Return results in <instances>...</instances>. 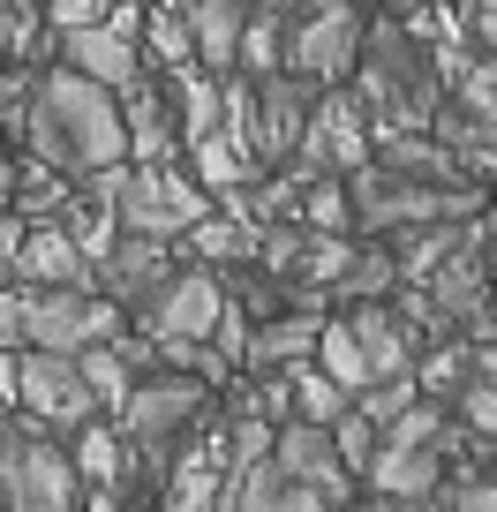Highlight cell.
I'll list each match as a JSON object with an SVG mask.
<instances>
[{"mask_svg":"<svg viewBox=\"0 0 497 512\" xmlns=\"http://www.w3.org/2000/svg\"><path fill=\"white\" fill-rule=\"evenodd\" d=\"M23 128H31V151H38V159L68 166V174H98V166H121V159H129L121 91L91 83L83 68H68V61L38 76Z\"/></svg>","mask_w":497,"mask_h":512,"instance_id":"1","label":"cell"},{"mask_svg":"<svg viewBox=\"0 0 497 512\" xmlns=\"http://www.w3.org/2000/svg\"><path fill=\"white\" fill-rule=\"evenodd\" d=\"M354 83H362V106L377 128H430L437 121V61L400 23H369Z\"/></svg>","mask_w":497,"mask_h":512,"instance_id":"2","label":"cell"},{"mask_svg":"<svg viewBox=\"0 0 497 512\" xmlns=\"http://www.w3.org/2000/svg\"><path fill=\"white\" fill-rule=\"evenodd\" d=\"M211 415V377L204 369H159V377H136L129 400H121V430H129V452L144 467V482L166 475L174 445Z\"/></svg>","mask_w":497,"mask_h":512,"instance_id":"3","label":"cell"},{"mask_svg":"<svg viewBox=\"0 0 497 512\" xmlns=\"http://www.w3.org/2000/svg\"><path fill=\"white\" fill-rule=\"evenodd\" d=\"M0 505L16 512H68L83 505V475H76V452L53 445V430L16 407L0 422Z\"/></svg>","mask_w":497,"mask_h":512,"instance_id":"4","label":"cell"},{"mask_svg":"<svg viewBox=\"0 0 497 512\" xmlns=\"http://www.w3.org/2000/svg\"><path fill=\"white\" fill-rule=\"evenodd\" d=\"M211 211V189L174 166H113V219L129 226V234H189L196 219Z\"/></svg>","mask_w":497,"mask_h":512,"instance_id":"5","label":"cell"},{"mask_svg":"<svg viewBox=\"0 0 497 512\" xmlns=\"http://www.w3.org/2000/svg\"><path fill=\"white\" fill-rule=\"evenodd\" d=\"M362 38H369V23L354 0H302L287 23V68L309 76L317 91L324 83H347L354 61H362Z\"/></svg>","mask_w":497,"mask_h":512,"instance_id":"6","label":"cell"},{"mask_svg":"<svg viewBox=\"0 0 497 512\" xmlns=\"http://www.w3.org/2000/svg\"><path fill=\"white\" fill-rule=\"evenodd\" d=\"M369 144H377V121H369L362 91L324 83L317 106H309L302 144H294V166H309V174H354V166L369 159Z\"/></svg>","mask_w":497,"mask_h":512,"instance_id":"7","label":"cell"},{"mask_svg":"<svg viewBox=\"0 0 497 512\" xmlns=\"http://www.w3.org/2000/svg\"><path fill=\"white\" fill-rule=\"evenodd\" d=\"M23 324L31 339L23 347H91V339H113L121 332V302L113 294H91V287H23Z\"/></svg>","mask_w":497,"mask_h":512,"instance_id":"8","label":"cell"},{"mask_svg":"<svg viewBox=\"0 0 497 512\" xmlns=\"http://www.w3.org/2000/svg\"><path fill=\"white\" fill-rule=\"evenodd\" d=\"M16 407H31L46 430H76L98 415V392L83 384V362L61 347H31L16 354Z\"/></svg>","mask_w":497,"mask_h":512,"instance_id":"9","label":"cell"},{"mask_svg":"<svg viewBox=\"0 0 497 512\" xmlns=\"http://www.w3.org/2000/svg\"><path fill=\"white\" fill-rule=\"evenodd\" d=\"M226 317V279L211 264H189V272H166V287L151 302H136V324L151 339H211Z\"/></svg>","mask_w":497,"mask_h":512,"instance_id":"10","label":"cell"},{"mask_svg":"<svg viewBox=\"0 0 497 512\" xmlns=\"http://www.w3.org/2000/svg\"><path fill=\"white\" fill-rule=\"evenodd\" d=\"M257 98H249V121H241V144L257 159H287L309 128V106H317V83L294 76V68H272V76H249Z\"/></svg>","mask_w":497,"mask_h":512,"instance_id":"11","label":"cell"},{"mask_svg":"<svg viewBox=\"0 0 497 512\" xmlns=\"http://www.w3.org/2000/svg\"><path fill=\"white\" fill-rule=\"evenodd\" d=\"M272 460L287 467V482H309V490H317L324 505H347V497H354V467L339 460L332 422L287 415V422H279V437H272Z\"/></svg>","mask_w":497,"mask_h":512,"instance_id":"12","label":"cell"},{"mask_svg":"<svg viewBox=\"0 0 497 512\" xmlns=\"http://www.w3.org/2000/svg\"><path fill=\"white\" fill-rule=\"evenodd\" d=\"M369 497L377 505H437V482H445V460H437V445H400V437H385L377 445V460L362 467Z\"/></svg>","mask_w":497,"mask_h":512,"instance_id":"13","label":"cell"},{"mask_svg":"<svg viewBox=\"0 0 497 512\" xmlns=\"http://www.w3.org/2000/svg\"><path fill=\"white\" fill-rule=\"evenodd\" d=\"M8 256H16L23 287H83V279H91V256L76 249L68 219H23V234H16Z\"/></svg>","mask_w":497,"mask_h":512,"instance_id":"14","label":"cell"},{"mask_svg":"<svg viewBox=\"0 0 497 512\" xmlns=\"http://www.w3.org/2000/svg\"><path fill=\"white\" fill-rule=\"evenodd\" d=\"M61 61L83 68L91 83H106V91H129L136 76H144V53H136V31L129 23H83V31H61Z\"/></svg>","mask_w":497,"mask_h":512,"instance_id":"15","label":"cell"},{"mask_svg":"<svg viewBox=\"0 0 497 512\" xmlns=\"http://www.w3.org/2000/svg\"><path fill=\"white\" fill-rule=\"evenodd\" d=\"M166 272H174V264H166V241L159 234H129V226H121V241L98 256V279H106V294L121 309L151 302V294L166 287Z\"/></svg>","mask_w":497,"mask_h":512,"instance_id":"16","label":"cell"},{"mask_svg":"<svg viewBox=\"0 0 497 512\" xmlns=\"http://www.w3.org/2000/svg\"><path fill=\"white\" fill-rule=\"evenodd\" d=\"M121 121H129V159L136 166H174L181 151V128H174V106H166V91H151L144 76L121 91Z\"/></svg>","mask_w":497,"mask_h":512,"instance_id":"17","label":"cell"},{"mask_svg":"<svg viewBox=\"0 0 497 512\" xmlns=\"http://www.w3.org/2000/svg\"><path fill=\"white\" fill-rule=\"evenodd\" d=\"M181 16H189V38H196V61L211 76L241 61V23H249V0H181Z\"/></svg>","mask_w":497,"mask_h":512,"instance_id":"18","label":"cell"},{"mask_svg":"<svg viewBox=\"0 0 497 512\" xmlns=\"http://www.w3.org/2000/svg\"><path fill=\"white\" fill-rule=\"evenodd\" d=\"M354 339H362V354H369V369L377 377H400V369H415V339H407V317L400 309H385V302H354Z\"/></svg>","mask_w":497,"mask_h":512,"instance_id":"19","label":"cell"},{"mask_svg":"<svg viewBox=\"0 0 497 512\" xmlns=\"http://www.w3.org/2000/svg\"><path fill=\"white\" fill-rule=\"evenodd\" d=\"M189 159H196V181H204L211 196H241L249 189V144H241L234 128H204V136H189Z\"/></svg>","mask_w":497,"mask_h":512,"instance_id":"20","label":"cell"},{"mask_svg":"<svg viewBox=\"0 0 497 512\" xmlns=\"http://www.w3.org/2000/svg\"><path fill=\"white\" fill-rule=\"evenodd\" d=\"M76 362H83V384L98 392V407L121 415V400H129V384H136V362L121 354V339H91V347H76Z\"/></svg>","mask_w":497,"mask_h":512,"instance_id":"21","label":"cell"},{"mask_svg":"<svg viewBox=\"0 0 497 512\" xmlns=\"http://www.w3.org/2000/svg\"><path fill=\"white\" fill-rule=\"evenodd\" d=\"M287 400H294V415H309V422H339L354 407V392L332 377V369L302 362V369H287Z\"/></svg>","mask_w":497,"mask_h":512,"instance_id":"22","label":"cell"},{"mask_svg":"<svg viewBox=\"0 0 497 512\" xmlns=\"http://www.w3.org/2000/svg\"><path fill=\"white\" fill-rule=\"evenodd\" d=\"M16 211H23V219H61V211H68V166L31 159L16 174Z\"/></svg>","mask_w":497,"mask_h":512,"instance_id":"23","label":"cell"},{"mask_svg":"<svg viewBox=\"0 0 497 512\" xmlns=\"http://www.w3.org/2000/svg\"><path fill=\"white\" fill-rule=\"evenodd\" d=\"M317 369H332L339 384H347V392H362L369 377H377V369H369V354H362V339H354V324L339 317V324H324L317 332Z\"/></svg>","mask_w":497,"mask_h":512,"instance_id":"24","label":"cell"},{"mask_svg":"<svg viewBox=\"0 0 497 512\" xmlns=\"http://www.w3.org/2000/svg\"><path fill=\"white\" fill-rule=\"evenodd\" d=\"M144 46L159 68H189L196 61V38H189V16H181V0H166V8H151L144 16Z\"/></svg>","mask_w":497,"mask_h":512,"instance_id":"25","label":"cell"},{"mask_svg":"<svg viewBox=\"0 0 497 512\" xmlns=\"http://www.w3.org/2000/svg\"><path fill=\"white\" fill-rule=\"evenodd\" d=\"M241 68H249V76H272V68H287V38H279V8H257V16L241 23Z\"/></svg>","mask_w":497,"mask_h":512,"instance_id":"26","label":"cell"},{"mask_svg":"<svg viewBox=\"0 0 497 512\" xmlns=\"http://www.w3.org/2000/svg\"><path fill=\"white\" fill-rule=\"evenodd\" d=\"M392 279H400V256H385V249H354V264L339 272V302H369V294H385Z\"/></svg>","mask_w":497,"mask_h":512,"instance_id":"27","label":"cell"},{"mask_svg":"<svg viewBox=\"0 0 497 512\" xmlns=\"http://www.w3.org/2000/svg\"><path fill=\"white\" fill-rule=\"evenodd\" d=\"M302 219L317 226V234H347V226H354V196L339 189L332 174H309V189H302Z\"/></svg>","mask_w":497,"mask_h":512,"instance_id":"28","label":"cell"},{"mask_svg":"<svg viewBox=\"0 0 497 512\" xmlns=\"http://www.w3.org/2000/svg\"><path fill=\"white\" fill-rule=\"evenodd\" d=\"M452 415H460L467 437H497V377H490V369L467 377L460 392H452Z\"/></svg>","mask_w":497,"mask_h":512,"instance_id":"29","label":"cell"},{"mask_svg":"<svg viewBox=\"0 0 497 512\" xmlns=\"http://www.w3.org/2000/svg\"><path fill=\"white\" fill-rule=\"evenodd\" d=\"M332 445H339V460H347L354 475H362V467L377 460V445H385V430H377V422H369L362 407H347V415L332 422Z\"/></svg>","mask_w":497,"mask_h":512,"instance_id":"30","label":"cell"},{"mask_svg":"<svg viewBox=\"0 0 497 512\" xmlns=\"http://www.w3.org/2000/svg\"><path fill=\"white\" fill-rule=\"evenodd\" d=\"M415 384H422V392H460V384H467V347L422 354V362H415Z\"/></svg>","mask_w":497,"mask_h":512,"instance_id":"31","label":"cell"},{"mask_svg":"<svg viewBox=\"0 0 497 512\" xmlns=\"http://www.w3.org/2000/svg\"><path fill=\"white\" fill-rule=\"evenodd\" d=\"M437 505H452V512H497V482H437Z\"/></svg>","mask_w":497,"mask_h":512,"instance_id":"32","label":"cell"},{"mask_svg":"<svg viewBox=\"0 0 497 512\" xmlns=\"http://www.w3.org/2000/svg\"><path fill=\"white\" fill-rule=\"evenodd\" d=\"M46 16H53V31H83V23L113 16V0H46Z\"/></svg>","mask_w":497,"mask_h":512,"instance_id":"33","label":"cell"},{"mask_svg":"<svg viewBox=\"0 0 497 512\" xmlns=\"http://www.w3.org/2000/svg\"><path fill=\"white\" fill-rule=\"evenodd\" d=\"M31 324H23V287H0V347H23Z\"/></svg>","mask_w":497,"mask_h":512,"instance_id":"34","label":"cell"},{"mask_svg":"<svg viewBox=\"0 0 497 512\" xmlns=\"http://www.w3.org/2000/svg\"><path fill=\"white\" fill-rule=\"evenodd\" d=\"M249 8H279V16H294V8H302V0H249Z\"/></svg>","mask_w":497,"mask_h":512,"instance_id":"35","label":"cell"},{"mask_svg":"<svg viewBox=\"0 0 497 512\" xmlns=\"http://www.w3.org/2000/svg\"><path fill=\"white\" fill-rule=\"evenodd\" d=\"M482 23V38H490V53H497V16H475Z\"/></svg>","mask_w":497,"mask_h":512,"instance_id":"36","label":"cell"},{"mask_svg":"<svg viewBox=\"0 0 497 512\" xmlns=\"http://www.w3.org/2000/svg\"><path fill=\"white\" fill-rule=\"evenodd\" d=\"M475 16H497V0H475Z\"/></svg>","mask_w":497,"mask_h":512,"instance_id":"37","label":"cell"},{"mask_svg":"<svg viewBox=\"0 0 497 512\" xmlns=\"http://www.w3.org/2000/svg\"><path fill=\"white\" fill-rule=\"evenodd\" d=\"M482 369H490V377H497V354H482Z\"/></svg>","mask_w":497,"mask_h":512,"instance_id":"38","label":"cell"}]
</instances>
